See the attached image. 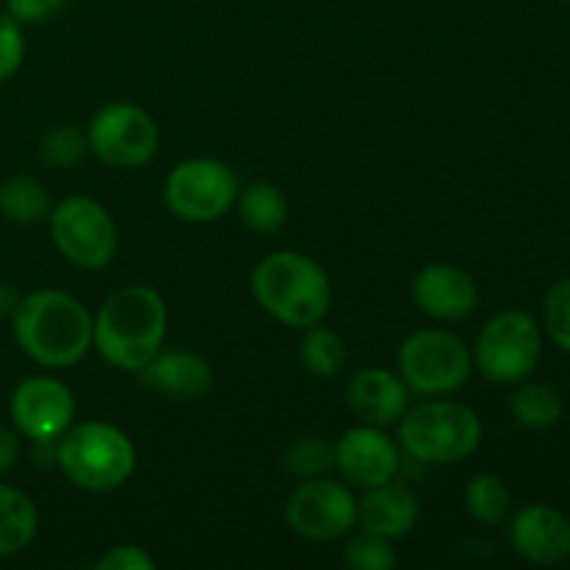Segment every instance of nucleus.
I'll list each match as a JSON object with an SVG mask.
<instances>
[{"mask_svg": "<svg viewBox=\"0 0 570 570\" xmlns=\"http://www.w3.org/2000/svg\"><path fill=\"white\" fill-rule=\"evenodd\" d=\"M543 326L549 337L570 354V278H562L549 289L543 301Z\"/></svg>", "mask_w": 570, "mask_h": 570, "instance_id": "nucleus-28", "label": "nucleus"}, {"mask_svg": "<svg viewBox=\"0 0 570 570\" xmlns=\"http://www.w3.org/2000/svg\"><path fill=\"white\" fill-rule=\"evenodd\" d=\"M334 465L354 488L371 490L384 482H393L401 468V454L390 434H384L379 426L362 423V426L348 429L337 440Z\"/></svg>", "mask_w": 570, "mask_h": 570, "instance_id": "nucleus-13", "label": "nucleus"}, {"mask_svg": "<svg viewBox=\"0 0 570 570\" xmlns=\"http://www.w3.org/2000/svg\"><path fill=\"white\" fill-rule=\"evenodd\" d=\"M284 518L298 538L328 543L354 529L356 499L345 484L332 479H306L289 495Z\"/></svg>", "mask_w": 570, "mask_h": 570, "instance_id": "nucleus-11", "label": "nucleus"}, {"mask_svg": "<svg viewBox=\"0 0 570 570\" xmlns=\"http://www.w3.org/2000/svg\"><path fill=\"white\" fill-rule=\"evenodd\" d=\"M87 150V134H81L72 126H59L50 128L42 137V142H39V159L48 167H53V170H67V167L78 165Z\"/></svg>", "mask_w": 570, "mask_h": 570, "instance_id": "nucleus-26", "label": "nucleus"}, {"mask_svg": "<svg viewBox=\"0 0 570 570\" xmlns=\"http://www.w3.org/2000/svg\"><path fill=\"white\" fill-rule=\"evenodd\" d=\"M250 293L273 321L289 328L317 326L332 309L326 271L298 250L267 254L250 273Z\"/></svg>", "mask_w": 570, "mask_h": 570, "instance_id": "nucleus-3", "label": "nucleus"}, {"mask_svg": "<svg viewBox=\"0 0 570 570\" xmlns=\"http://www.w3.org/2000/svg\"><path fill=\"white\" fill-rule=\"evenodd\" d=\"M510 412L521 426L551 429L562 417V399L551 384L523 379V382H518L515 393L510 395Z\"/></svg>", "mask_w": 570, "mask_h": 570, "instance_id": "nucleus-21", "label": "nucleus"}, {"mask_svg": "<svg viewBox=\"0 0 570 570\" xmlns=\"http://www.w3.org/2000/svg\"><path fill=\"white\" fill-rule=\"evenodd\" d=\"M465 512L482 527H499L504 523L507 512H510L512 495L510 488L495 473H476L465 488Z\"/></svg>", "mask_w": 570, "mask_h": 570, "instance_id": "nucleus-22", "label": "nucleus"}, {"mask_svg": "<svg viewBox=\"0 0 570 570\" xmlns=\"http://www.w3.org/2000/svg\"><path fill=\"white\" fill-rule=\"evenodd\" d=\"M239 217L259 234H273L287 223L289 204L282 189L271 181H254L237 195Z\"/></svg>", "mask_w": 570, "mask_h": 570, "instance_id": "nucleus-20", "label": "nucleus"}, {"mask_svg": "<svg viewBox=\"0 0 570 570\" xmlns=\"http://www.w3.org/2000/svg\"><path fill=\"white\" fill-rule=\"evenodd\" d=\"M473 373V354L456 334L443 328H421L399 348V376L410 393L426 399L456 393Z\"/></svg>", "mask_w": 570, "mask_h": 570, "instance_id": "nucleus-6", "label": "nucleus"}, {"mask_svg": "<svg viewBox=\"0 0 570 570\" xmlns=\"http://www.w3.org/2000/svg\"><path fill=\"white\" fill-rule=\"evenodd\" d=\"M50 239L56 250L81 271H100L117 254L115 220L87 195H70L50 209Z\"/></svg>", "mask_w": 570, "mask_h": 570, "instance_id": "nucleus-8", "label": "nucleus"}, {"mask_svg": "<svg viewBox=\"0 0 570 570\" xmlns=\"http://www.w3.org/2000/svg\"><path fill=\"white\" fill-rule=\"evenodd\" d=\"M11 332L22 354L42 367H72L92 348V315L61 289H37L17 301Z\"/></svg>", "mask_w": 570, "mask_h": 570, "instance_id": "nucleus-1", "label": "nucleus"}, {"mask_svg": "<svg viewBox=\"0 0 570 570\" xmlns=\"http://www.w3.org/2000/svg\"><path fill=\"white\" fill-rule=\"evenodd\" d=\"M510 546L532 566H560L570 557V521L549 504H529L510 521Z\"/></svg>", "mask_w": 570, "mask_h": 570, "instance_id": "nucleus-15", "label": "nucleus"}, {"mask_svg": "<svg viewBox=\"0 0 570 570\" xmlns=\"http://www.w3.org/2000/svg\"><path fill=\"white\" fill-rule=\"evenodd\" d=\"M412 301L432 321L456 323L473 315L479 304V287L468 271L456 265H429L412 278Z\"/></svg>", "mask_w": 570, "mask_h": 570, "instance_id": "nucleus-14", "label": "nucleus"}, {"mask_svg": "<svg viewBox=\"0 0 570 570\" xmlns=\"http://www.w3.org/2000/svg\"><path fill=\"white\" fill-rule=\"evenodd\" d=\"M139 382L173 401H198L212 390V367L193 351H159L139 371Z\"/></svg>", "mask_w": 570, "mask_h": 570, "instance_id": "nucleus-17", "label": "nucleus"}, {"mask_svg": "<svg viewBox=\"0 0 570 570\" xmlns=\"http://www.w3.org/2000/svg\"><path fill=\"white\" fill-rule=\"evenodd\" d=\"M476 412L443 395L412 406L399 421V443L421 465H456L482 445Z\"/></svg>", "mask_w": 570, "mask_h": 570, "instance_id": "nucleus-5", "label": "nucleus"}, {"mask_svg": "<svg viewBox=\"0 0 570 570\" xmlns=\"http://www.w3.org/2000/svg\"><path fill=\"white\" fill-rule=\"evenodd\" d=\"M87 145L104 165L134 170L148 165L159 150V126L137 104H106L87 126Z\"/></svg>", "mask_w": 570, "mask_h": 570, "instance_id": "nucleus-10", "label": "nucleus"}, {"mask_svg": "<svg viewBox=\"0 0 570 570\" xmlns=\"http://www.w3.org/2000/svg\"><path fill=\"white\" fill-rule=\"evenodd\" d=\"M343 562L354 570H390L395 568L399 557H395V549L387 538H379V534L362 529L345 543Z\"/></svg>", "mask_w": 570, "mask_h": 570, "instance_id": "nucleus-27", "label": "nucleus"}, {"mask_svg": "<svg viewBox=\"0 0 570 570\" xmlns=\"http://www.w3.org/2000/svg\"><path fill=\"white\" fill-rule=\"evenodd\" d=\"M543 334L529 312L507 309L490 317L476 337L473 365L495 384H518L534 373Z\"/></svg>", "mask_w": 570, "mask_h": 570, "instance_id": "nucleus-7", "label": "nucleus"}, {"mask_svg": "<svg viewBox=\"0 0 570 570\" xmlns=\"http://www.w3.org/2000/svg\"><path fill=\"white\" fill-rule=\"evenodd\" d=\"M0 215L11 223H39L50 215L48 189L28 176L6 178L0 184Z\"/></svg>", "mask_w": 570, "mask_h": 570, "instance_id": "nucleus-23", "label": "nucleus"}, {"mask_svg": "<svg viewBox=\"0 0 570 570\" xmlns=\"http://www.w3.org/2000/svg\"><path fill=\"white\" fill-rule=\"evenodd\" d=\"M56 462L76 488L87 493H111L131 479L137 449L115 423L83 421L61 434Z\"/></svg>", "mask_w": 570, "mask_h": 570, "instance_id": "nucleus-4", "label": "nucleus"}, {"mask_svg": "<svg viewBox=\"0 0 570 570\" xmlns=\"http://www.w3.org/2000/svg\"><path fill=\"white\" fill-rule=\"evenodd\" d=\"M334 465V445L321 438H298L282 456V468L293 479H317Z\"/></svg>", "mask_w": 570, "mask_h": 570, "instance_id": "nucleus-25", "label": "nucleus"}, {"mask_svg": "<svg viewBox=\"0 0 570 570\" xmlns=\"http://www.w3.org/2000/svg\"><path fill=\"white\" fill-rule=\"evenodd\" d=\"M239 184L232 167L217 159H187L165 181V204L178 220L204 226L220 220L237 204Z\"/></svg>", "mask_w": 570, "mask_h": 570, "instance_id": "nucleus-9", "label": "nucleus"}, {"mask_svg": "<svg viewBox=\"0 0 570 570\" xmlns=\"http://www.w3.org/2000/svg\"><path fill=\"white\" fill-rule=\"evenodd\" d=\"M165 337L167 304L145 284L111 293L92 317V345L117 371H142L159 354Z\"/></svg>", "mask_w": 570, "mask_h": 570, "instance_id": "nucleus-2", "label": "nucleus"}, {"mask_svg": "<svg viewBox=\"0 0 570 570\" xmlns=\"http://www.w3.org/2000/svg\"><path fill=\"white\" fill-rule=\"evenodd\" d=\"M17 301L20 298L14 295V289L6 287V284H0V315H6V312H14Z\"/></svg>", "mask_w": 570, "mask_h": 570, "instance_id": "nucleus-33", "label": "nucleus"}, {"mask_svg": "<svg viewBox=\"0 0 570 570\" xmlns=\"http://www.w3.org/2000/svg\"><path fill=\"white\" fill-rule=\"evenodd\" d=\"M421 504L410 488L395 482H384L367 490L362 501H356V523L365 532L387 540H401L417 527Z\"/></svg>", "mask_w": 570, "mask_h": 570, "instance_id": "nucleus-18", "label": "nucleus"}, {"mask_svg": "<svg viewBox=\"0 0 570 570\" xmlns=\"http://www.w3.org/2000/svg\"><path fill=\"white\" fill-rule=\"evenodd\" d=\"M156 560L139 546H115L98 560V570H154Z\"/></svg>", "mask_w": 570, "mask_h": 570, "instance_id": "nucleus-31", "label": "nucleus"}, {"mask_svg": "<svg viewBox=\"0 0 570 570\" xmlns=\"http://www.w3.org/2000/svg\"><path fill=\"white\" fill-rule=\"evenodd\" d=\"M304 340H301V362L306 371L317 379H332L343 371L345 365V343L340 334H334L326 326H309L304 328Z\"/></svg>", "mask_w": 570, "mask_h": 570, "instance_id": "nucleus-24", "label": "nucleus"}, {"mask_svg": "<svg viewBox=\"0 0 570 570\" xmlns=\"http://www.w3.org/2000/svg\"><path fill=\"white\" fill-rule=\"evenodd\" d=\"M26 59V37H22V26L11 20L9 14H0V83L9 81Z\"/></svg>", "mask_w": 570, "mask_h": 570, "instance_id": "nucleus-29", "label": "nucleus"}, {"mask_svg": "<svg viewBox=\"0 0 570 570\" xmlns=\"http://www.w3.org/2000/svg\"><path fill=\"white\" fill-rule=\"evenodd\" d=\"M39 529V512L22 490L0 484V560L31 546Z\"/></svg>", "mask_w": 570, "mask_h": 570, "instance_id": "nucleus-19", "label": "nucleus"}, {"mask_svg": "<svg viewBox=\"0 0 570 570\" xmlns=\"http://www.w3.org/2000/svg\"><path fill=\"white\" fill-rule=\"evenodd\" d=\"M11 423L33 443H53L76 417V399L61 379L31 376L14 387L9 399Z\"/></svg>", "mask_w": 570, "mask_h": 570, "instance_id": "nucleus-12", "label": "nucleus"}, {"mask_svg": "<svg viewBox=\"0 0 570 570\" xmlns=\"http://www.w3.org/2000/svg\"><path fill=\"white\" fill-rule=\"evenodd\" d=\"M67 0H6V14L20 26H42L53 20Z\"/></svg>", "mask_w": 570, "mask_h": 570, "instance_id": "nucleus-30", "label": "nucleus"}, {"mask_svg": "<svg viewBox=\"0 0 570 570\" xmlns=\"http://www.w3.org/2000/svg\"><path fill=\"white\" fill-rule=\"evenodd\" d=\"M17 460H20V438L11 429L0 426V476H6Z\"/></svg>", "mask_w": 570, "mask_h": 570, "instance_id": "nucleus-32", "label": "nucleus"}, {"mask_svg": "<svg viewBox=\"0 0 570 570\" xmlns=\"http://www.w3.org/2000/svg\"><path fill=\"white\" fill-rule=\"evenodd\" d=\"M348 406L367 426H390L399 423L410 410V387L399 373L387 367H362L348 382Z\"/></svg>", "mask_w": 570, "mask_h": 570, "instance_id": "nucleus-16", "label": "nucleus"}]
</instances>
